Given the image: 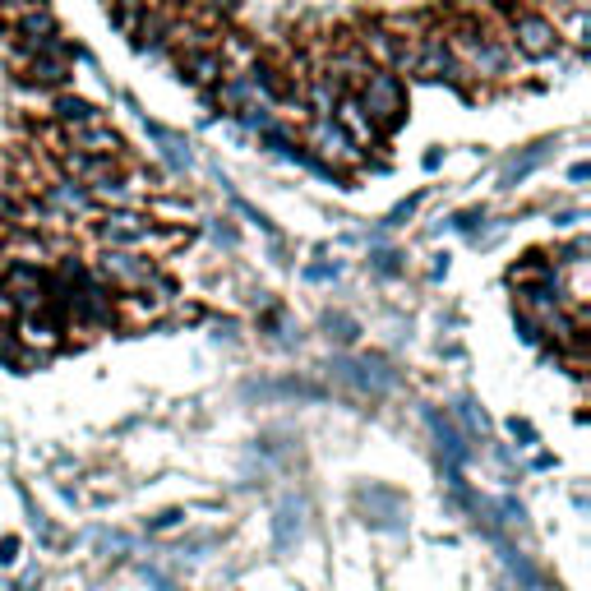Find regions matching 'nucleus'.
I'll list each match as a JSON object with an SVG mask.
<instances>
[{"label": "nucleus", "mask_w": 591, "mask_h": 591, "mask_svg": "<svg viewBox=\"0 0 591 591\" xmlns=\"http://www.w3.org/2000/svg\"><path fill=\"white\" fill-rule=\"evenodd\" d=\"M361 111L370 116L374 130H393L402 121V111H407V93H402V79L388 70H374L370 79L361 84Z\"/></svg>", "instance_id": "nucleus-1"}, {"label": "nucleus", "mask_w": 591, "mask_h": 591, "mask_svg": "<svg viewBox=\"0 0 591 591\" xmlns=\"http://www.w3.org/2000/svg\"><path fill=\"white\" fill-rule=\"evenodd\" d=\"M157 268L148 264L144 254H134V250H107L102 259H97V278L107 282V287H125V291H139L153 282Z\"/></svg>", "instance_id": "nucleus-2"}, {"label": "nucleus", "mask_w": 591, "mask_h": 591, "mask_svg": "<svg viewBox=\"0 0 591 591\" xmlns=\"http://www.w3.org/2000/svg\"><path fill=\"white\" fill-rule=\"evenodd\" d=\"M513 47L522 56H531V61H545V56L559 51V28L550 19H541V14H518L513 19Z\"/></svg>", "instance_id": "nucleus-3"}, {"label": "nucleus", "mask_w": 591, "mask_h": 591, "mask_svg": "<svg viewBox=\"0 0 591 591\" xmlns=\"http://www.w3.org/2000/svg\"><path fill=\"white\" fill-rule=\"evenodd\" d=\"M14 333V347H28V351H56L61 347V333L65 328L51 319L47 310L42 314H19V324L10 328Z\"/></svg>", "instance_id": "nucleus-4"}, {"label": "nucleus", "mask_w": 591, "mask_h": 591, "mask_svg": "<svg viewBox=\"0 0 591 591\" xmlns=\"http://www.w3.org/2000/svg\"><path fill=\"white\" fill-rule=\"evenodd\" d=\"M97 236L111 245V250H134V245H148V222L139 218V213H107L102 218V227H97Z\"/></svg>", "instance_id": "nucleus-5"}, {"label": "nucleus", "mask_w": 591, "mask_h": 591, "mask_svg": "<svg viewBox=\"0 0 591 591\" xmlns=\"http://www.w3.org/2000/svg\"><path fill=\"white\" fill-rule=\"evenodd\" d=\"M310 144L319 148L324 157H333V162H342V167H356L361 162V153H356V144L347 139V130H342L338 121H314L310 125Z\"/></svg>", "instance_id": "nucleus-6"}, {"label": "nucleus", "mask_w": 591, "mask_h": 591, "mask_svg": "<svg viewBox=\"0 0 591 591\" xmlns=\"http://www.w3.org/2000/svg\"><path fill=\"white\" fill-rule=\"evenodd\" d=\"M70 139H74V148L88 157H116V148H121V139H116L107 125H74Z\"/></svg>", "instance_id": "nucleus-7"}, {"label": "nucleus", "mask_w": 591, "mask_h": 591, "mask_svg": "<svg viewBox=\"0 0 591 591\" xmlns=\"http://www.w3.org/2000/svg\"><path fill=\"white\" fill-rule=\"evenodd\" d=\"M185 74H190V84H199V88L222 84V74H227L222 51H190V56H185Z\"/></svg>", "instance_id": "nucleus-8"}, {"label": "nucleus", "mask_w": 591, "mask_h": 591, "mask_svg": "<svg viewBox=\"0 0 591 591\" xmlns=\"http://www.w3.org/2000/svg\"><path fill=\"white\" fill-rule=\"evenodd\" d=\"M333 116H338V121L351 130V134H347L351 144H370L374 134H379V130L370 125V116L361 111V102H356V97H347V93H342V102H338V111H333Z\"/></svg>", "instance_id": "nucleus-9"}, {"label": "nucleus", "mask_w": 591, "mask_h": 591, "mask_svg": "<svg viewBox=\"0 0 591 591\" xmlns=\"http://www.w3.org/2000/svg\"><path fill=\"white\" fill-rule=\"evenodd\" d=\"M338 102H342V88L333 84V79H314V88H310V111H314V121H333Z\"/></svg>", "instance_id": "nucleus-10"}, {"label": "nucleus", "mask_w": 591, "mask_h": 591, "mask_svg": "<svg viewBox=\"0 0 591 591\" xmlns=\"http://www.w3.org/2000/svg\"><path fill=\"white\" fill-rule=\"evenodd\" d=\"M33 84L42 88H61L65 79H70V65H65V56H33Z\"/></svg>", "instance_id": "nucleus-11"}, {"label": "nucleus", "mask_w": 591, "mask_h": 591, "mask_svg": "<svg viewBox=\"0 0 591 591\" xmlns=\"http://www.w3.org/2000/svg\"><path fill=\"white\" fill-rule=\"evenodd\" d=\"M51 111H56L70 130H74V125H97V107H93V102H84V97H56V107H51Z\"/></svg>", "instance_id": "nucleus-12"}, {"label": "nucleus", "mask_w": 591, "mask_h": 591, "mask_svg": "<svg viewBox=\"0 0 591 591\" xmlns=\"http://www.w3.org/2000/svg\"><path fill=\"white\" fill-rule=\"evenodd\" d=\"M47 199L51 204H61V208H70V213H84L88 204H93V199H88V190H79V185H56V190H47Z\"/></svg>", "instance_id": "nucleus-13"}, {"label": "nucleus", "mask_w": 591, "mask_h": 591, "mask_svg": "<svg viewBox=\"0 0 591 591\" xmlns=\"http://www.w3.org/2000/svg\"><path fill=\"white\" fill-rule=\"evenodd\" d=\"M176 522H181V508H167V513H157V518L148 522V527L162 531V527H176Z\"/></svg>", "instance_id": "nucleus-14"}, {"label": "nucleus", "mask_w": 591, "mask_h": 591, "mask_svg": "<svg viewBox=\"0 0 591 591\" xmlns=\"http://www.w3.org/2000/svg\"><path fill=\"white\" fill-rule=\"evenodd\" d=\"M14 559H19V541L5 536V541H0V564H14Z\"/></svg>", "instance_id": "nucleus-15"}, {"label": "nucleus", "mask_w": 591, "mask_h": 591, "mask_svg": "<svg viewBox=\"0 0 591 591\" xmlns=\"http://www.w3.org/2000/svg\"><path fill=\"white\" fill-rule=\"evenodd\" d=\"M0 268H5V245H0Z\"/></svg>", "instance_id": "nucleus-16"}]
</instances>
